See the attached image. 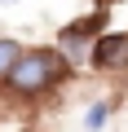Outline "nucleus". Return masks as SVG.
<instances>
[{
  "label": "nucleus",
  "instance_id": "f257e3e1",
  "mask_svg": "<svg viewBox=\"0 0 128 132\" xmlns=\"http://www.w3.org/2000/svg\"><path fill=\"white\" fill-rule=\"evenodd\" d=\"M62 75H66V62H62L57 53L49 48H35V53H22L13 62V71L5 75L13 93H44L49 84H57Z\"/></svg>",
  "mask_w": 128,
  "mask_h": 132
},
{
  "label": "nucleus",
  "instance_id": "f03ea898",
  "mask_svg": "<svg viewBox=\"0 0 128 132\" xmlns=\"http://www.w3.org/2000/svg\"><path fill=\"white\" fill-rule=\"evenodd\" d=\"M88 62L97 71H128V35H97L88 48Z\"/></svg>",
  "mask_w": 128,
  "mask_h": 132
},
{
  "label": "nucleus",
  "instance_id": "39448f33",
  "mask_svg": "<svg viewBox=\"0 0 128 132\" xmlns=\"http://www.w3.org/2000/svg\"><path fill=\"white\" fill-rule=\"evenodd\" d=\"M106 119H110V106H106V101H97V106H88L84 128H93V132H97V128H106Z\"/></svg>",
  "mask_w": 128,
  "mask_h": 132
},
{
  "label": "nucleus",
  "instance_id": "7ed1b4c3",
  "mask_svg": "<svg viewBox=\"0 0 128 132\" xmlns=\"http://www.w3.org/2000/svg\"><path fill=\"white\" fill-rule=\"evenodd\" d=\"M102 13H93V18H84V22H75L71 31H62V48H66V57H84L88 48H93V31H102Z\"/></svg>",
  "mask_w": 128,
  "mask_h": 132
},
{
  "label": "nucleus",
  "instance_id": "20e7f679",
  "mask_svg": "<svg viewBox=\"0 0 128 132\" xmlns=\"http://www.w3.org/2000/svg\"><path fill=\"white\" fill-rule=\"evenodd\" d=\"M18 57H22V48H18L13 40H0V75H9Z\"/></svg>",
  "mask_w": 128,
  "mask_h": 132
}]
</instances>
